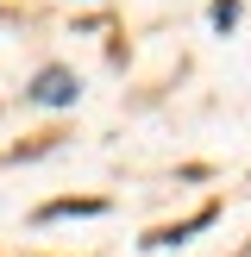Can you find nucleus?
Returning a JSON list of instances; mask_svg holds the SVG:
<instances>
[{"mask_svg": "<svg viewBox=\"0 0 251 257\" xmlns=\"http://www.w3.org/2000/svg\"><path fill=\"white\" fill-rule=\"evenodd\" d=\"M32 94L44 100V107H63V100H75V75H63V69H44Z\"/></svg>", "mask_w": 251, "mask_h": 257, "instance_id": "nucleus-1", "label": "nucleus"}]
</instances>
